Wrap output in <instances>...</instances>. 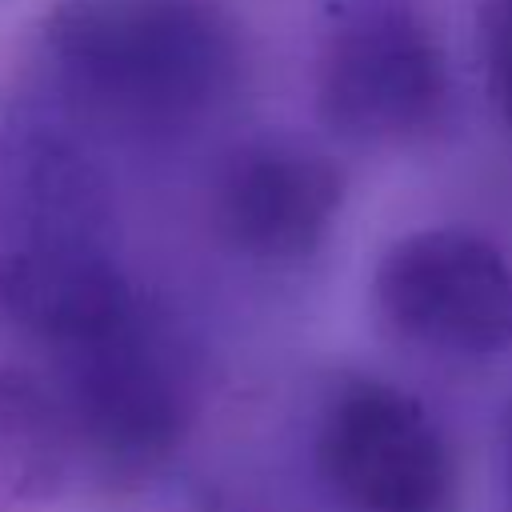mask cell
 Instances as JSON below:
<instances>
[{
  "mask_svg": "<svg viewBox=\"0 0 512 512\" xmlns=\"http://www.w3.org/2000/svg\"><path fill=\"white\" fill-rule=\"evenodd\" d=\"M56 356V396L72 436L100 460L148 468L164 460L188 420V388L164 332L136 308L112 332Z\"/></svg>",
  "mask_w": 512,
  "mask_h": 512,
  "instance_id": "3",
  "label": "cell"
},
{
  "mask_svg": "<svg viewBox=\"0 0 512 512\" xmlns=\"http://www.w3.org/2000/svg\"><path fill=\"white\" fill-rule=\"evenodd\" d=\"M316 468L348 512H456V460L432 416L384 380H352L324 408Z\"/></svg>",
  "mask_w": 512,
  "mask_h": 512,
  "instance_id": "5",
  "label": "cell"
},
{
  "mask_svg": "<svg viewBox=\"0 0 512 512\" xmlns=\"http://www.w3.org/2000/svg\"><path fill=\"white\" fill-rule=\"evenodd\" d=\"M68 96L132 140H172L216 116L240 40L216 0H56L44 24Z\"/></svg>",
  "mask_w": 512,
  "mask_h": 512,
  "instance_id": "1",
  "label": "cell"
},
{
  "mask_svg": "<svg viewBox=\"0 0 512 512\" xmlns=\"http://www.w3.org/2000/svg\"><path fill=\"white\" fill-rule=\"evenodd\" d=\"M504 492H508V512H512V404L504 412Z\"/></svg>",
  "mask_w": 512,
  "mask_h": 512,
  "instance_id": "10",
  "label": "cell"
},
{
  "mask_svg": "<svg viewBox=\"0 0 512 512\" xmlns=\"http://www.w3.org/2000/svg\"><path fill=\"white\" fill-rule=\"evenodd\" d=\"M344 204V172L300 140H256L220 172L212 220L216 232L252 260L312 256Z\"/></svg>",
  "mask_w": 512,
  "mask_h": 512,
  "instance_id": "6",
  "label": "cell"
},
{
  "mask_svg": "<svg viewBox=\"0 0 512 512\" xmlns=\"http://www.w3.org/2000/svg\"><path fill=\"white\" fill-rule=\"evenodd\" d=\"M484 88L500 120L512 128V0H484L480 8Z\"/></svg>",
  "mask_w": 512,
  "mask_h": 512,
  "instance_id": "9",
  "label": "cell"
},
{
  "mask_svg": "<svg viewBox=\"0 0 512 512\" xmlns=\"http://www.w3.org/2000/svg\"><path fill=\"white\" fill-rule=\"evenodd\" d=\"M72 440L56 388L28 368L0 364V460L16 488L52 492Z\"/></svg>",
  "mask_w": 512,
  "mask_h": 512,
  "instance_id": "8",
  "label": "cell"
},
{
  "mask_svg": "<svg viewBox=\"0 0 512 512\" xmlns=\"http://www.w3.org/2000/svg\"><path fill=\"white\" fill-rule=\"evenodd\" d=\"M448 56L404 4L344 16L316 56V112L348 144L400 148L432 136L448 116Z\"/></svg>",
  "mask_w": 512,
  "mask_h": 512,
  "instance_id": "2",
  "label": "cell"
},
{
  "mask_svg": "<svg viewBox=\"0 0 512 512\" xmlns=\"http://www.w3.org/2000/svg\"><path fill=\"white\" fill-rule=\"evenodd\" d=\"M376 312L412 344L452 356L512 348V264L468 228L396 236L372 272Z\"/></svg>",
  "mask_w": 512,
  "mask_h": 512,
  "instance_id": "4",
  "label": "cell"
},
{
  "mask_svg": "<svg viewBox=\"0 0 512 512\" xmlns=\"http://www.w3.org/2000/svg\"><path fill=\"white\" fill-rule=\"evenodd\" d=\"M140 308L120 268L84 236L44 232L0 264V312L48 352L96 340Z\"/></svg>",
  "mask_w": 512,
  "mask_h": 512,
  "instance_id": "7",
  "label": "cell"
}]
</instances>
